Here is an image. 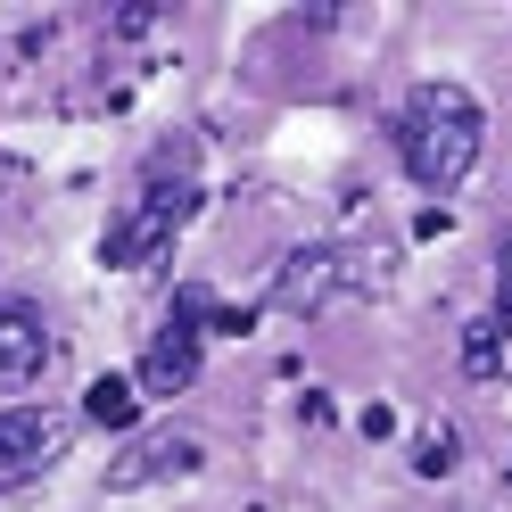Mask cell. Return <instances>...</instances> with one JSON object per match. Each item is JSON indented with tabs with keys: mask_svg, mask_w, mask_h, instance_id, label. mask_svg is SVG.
Instances as JSON below:
<instances>
[{
	"mask_svg": "<svg viewBox=\"0 0 512 512\" xmlns=\"http://www.w3.org/2000/svg\"><path fill=\"white\" fill-rule=\"evenodd\" d=\"M207 446L190 438V430H149L141 446H124V455L108 463V488H157V479H174V471H199Z\"/></svg>",
	"mask_w": 512,
	"mask_h": 512,
	"instance_id": "cell-7",
	"label": "cell"
},
{
	"mask_svg": "<svg viewBox=\"0 0 512 512\" xmlns=\"http://www.w3.org/2000/svg\"><path fill=\"white\" fill-rule=\"evenodd\" d=\"M42 372H50V323H42V306L0 298V389H34Z\"/></svg>",
	"mask_w": 512,
	"mask_h": 512,
	"instance_id": "cell-6",
	"label": "cell"
},
{
	"mask_svg": "<svg viewBox=\"0 0 512 512\" xmlns=\"http://www.w3.org/2000/svg\"><path fill=\"white\" fill-rule=\"evenodd\" d=\"M133 405H141L133 380H124V372H100V380L83 389V422H91V430H133V422H141Z\"/></svg>",
	"mask_w": 512,
	"mask_h": 512,
	"instance_id": "cell-8",
	"label": "cell"
},
{
	"mask_svg": "<svg viewBox=\"0 0 512 512\" xmlns=\"http://www.w3.org/2000/svg\"><path fill=\"white\" fill-rule=\"evenodd\" d=\"M190 215H199V149H190V141H166V149L141 166L124 215L108 223L100 265H116V273H149L157 256L174 248V232H182Z\"/></svg>",
	"mask_w": 512,
	"mask_h": 512,
	"instance_id": "cell-2",
	"label": "cell"
},
{
	"mask_svg": "<svg viewBox=\"0 0 512 512\" xmlns=\"http://www.w3.org/2000/svg\"><path fill=\"white\" fill-rule=\"evenodd\" d=\"M157 17H166L157 0H124V9H108V34H149Z\"/></svg>",
	"mask_w": 512,
	"mask_h": 512,
	"instance_id": "cell-13",
	"label": "cell"
},
{
	"mask_svg": "<svg viewBox=\"0 0 512 512\" xmlns=\"http://www.w3.org/2000/svg\"><path fill=\"white\" fill-rule=\"evenodd\" d=\"M397 430V405H364V438H389Z\"/></svg>",
	"mask_w": 512,
	"mask_h": 512,
	"instance_id": "cell-14",
	"label": "cell"
},
{
	"mask_svg": "<svg viewBox=\"0 0 512 512\" xmlns=\"http://www.w3.org/2000/svg\"><path fill=\"white\" fill-rule=\"evenodd\" d=\"M488 323L512 339V232H504V248H496V314H488Z\"/></svg>",
	"mask_w": 512,
	"mask_h": 512,
	"instance_id": "cell-12",
	"label": "cell"
},
{
	"mask_svg": "<svg viewBox=\"0 0 512 512\" xmlns=\"http://www.w3.org/2000/svg\"><path fill=\"white\" fill-rule=\"evenodd\" d=\"M331 298H347V240H314V248H290L281 256V281H273V306L314 323Z\"/></svg>",
	"mask_w": 512,
	"mask_h": 512,
	"instance_id": "cell-4",
	"label": "cell"
},
{
	"mask_svg": "<svg viewBox=\"0 0 512 512\" xmlns=\"http://www.w3.org/2000/svg\"><path fill=\"white\" fill-rule=\"evenodd\" d=\"M446 463H455V430H446V422H430L422 438H413V471H422V479H438Z\"/></svg>",
	"mask_w": 512,
	"mask_h": 512,
	"instance_id": "cell-11",
	"label": "cell"
},
{
	"mask_svg": "<svg viewBox=\"0 0 512 512\" xmlns=\"http://www.w3.org/2000/svg\"><path fill=\"white\" fill-rule=\"evenodd\" d=\"M479 149H488V116H479V100L463 83H422L397 108V166L422 182L430 199H446V190L471 182Z\"/></svg>",
	"mask_w": 512,
	"mask_h": 512,
	"instance_id": "cell-1",
	"label": "cell"
},
{
	"mask_svg": "<svg viewBox=\"0 0 512 512\" xmlns=\"http://www.w3.org/2000/svg\"><path fill=\"white\" fill-rule=\"evenodd\" d=\"M67 413H34V405H9L0 413V488H25L42 479L58 455H67Z\"/></svg>",
	"mask_w": 512,
	"mask_h": 512,
	"instance_id": "cell-5",
	"label": "cell"
},
{
	"mask_svg": "<svg viewBox=\"0 0 512 512\" xmlns=\"http://www.w3.org/2000/svg\"><path fill=\"white\" fill-rule=\"evenodd\" d=\"M463 512H488V504H463Z\"/></svg>",
	"mask_w": 512,
	"mask_h": 512,
	"instance_id": "cell-15",
	"label": "cell"
},
{
	"mask_svg": "<svg viewBox=\"0 0 512 512\" xmlns=\"http://www.w3.org/2000/svg\"><path fill=\"white\" fill-rule=\"evenodd\" d=\"M504 347H512V339H504L496 323H471V331H463V380H496V372H504Z\"/></svg>",
	"mask_w": 512,
	"mask_h": 512,
	"instance_id": "cell-10",
	"label": "cell"
},
{
	"mask_svg": "<svg viewBox=\"0 0 512 512\" xmlns=\"http://www.w3.org/2000/svg\"><path fill=\"white\" fill-rule=\"evenodd\" d=\"M389 281H397V240H347V290L380 298Z\"/></svg>",
	"mask_w": 512,
	"mask_h": 512,
	"instance_id": "cell-9",
	"label": "cell"
},
{
	"mask_svg": "<svg viewBox=\"0 0 512 512\" xmlns=\"http://www.w3.org/2000/svg\"><path fill=\"white\" fill-rule=\"evenodd\" d=\"M199 364H207V298L182 290L174 314H166V323L149 331V347H141L133 389H141V397H182L190 380H199Z\"/></svg>",
	"mask_w": 512,
	"mask_h": 512,
	"instance_id": "cell-3",
	"label": "cell"
}]
</instances>
